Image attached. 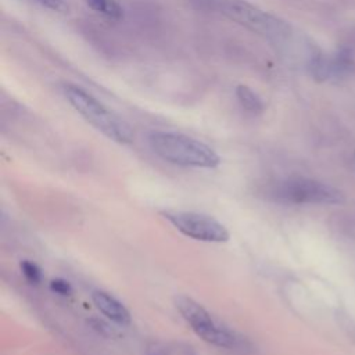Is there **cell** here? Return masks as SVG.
Here are the masks:
<instances>
[{
    "mask_svg": "<svg viewBox=\"0 0 355 355\" xmlns=\"http://www.w3.org/2000/svg\"><path fill=\"white\" fill-rule=\"evenodd\" d=\"M50 288L60 294V295H71L72 294V286L69 282L64 280V279H54L50 283Z\"/></svg>",
    "mask_w": 355,
    "mask_h": 355,
    "instance_id": "11",
    "label": "cell"
},
{
    "mask_svg": "<svg viewBox=\"0 0 355 355\" xmlns=\"http://www.w3.org/2000/svg\"><path fill=\"white\" fill-rule=\"evenodd\" d=\"M178 232L186 237L205 243H225L229 230L215 218L193 211H165L161 214Z\"/></svg>",
    "mask_w": 355,
    "mask_h": 355,
    "instance_id": "6",
    "label": "cell"
},
{
    "mask_svg": "<svg viewBox=\"0 0 355 355\" xmlns=\"http://www.w3.org/2000/svg\"><path fill=\"white\" fill-rule=\"evenodd\" d=\"M236 97H237L240 105L243 107V110H245L247 112H250L252 115L261 114L265 108L262 98L254 90H251L248 86L239 85L236 87Z\"/></svg>",
    "mask_w": 355,
    "mask_h": 355,
    "instance_id": "8",
    "label": "cell"
},
{
    "mask_svg": "<svg viewBox=\"0 0 355 355\" xmlns=\"http://www.w3.org/2000/svg\"><path fill=\"white\" fill-rule=\"evenodd\" d=\"M37 3H40L43 7L53 10V11H65L68 8L67 1L65 0H36Z\"/></svg>",
    "mask_w": 355,
    "mask_h": 355,
    "instance_id": "12",
    "label": "cell"
},
{
    "mask_svg": "<svg viewBox=\"0 0 355 355\" xmlns=\"http://www.w3.org/2000/svg\"><path fill=\"white\" fill-rule=\"evenodd\" d=\"M86 3L93 11L107 18L119 19L123 15V10L116 0H86Z\"/></svg>",
    "mask_w": 355,
    "mask_h": 355,
    "instance_id": "9",
    "label": "cell"
},
{
    "mask_svg": "<svg viewBox=\"0 0 355 355\" xmlns=\"http://www.w3.org/2000/svg\"><path fill=\"white\" fill-rule=\"evenodd\" d=\"M62 93L72 108L100 133L119 144L132 143L133 130L129 123L105 107L93 94L72 83H64Z\"/></svg>",
    "mask_w": 355,
    "mask_h": 355,
    "instance_id": "4",
    "label": "cell"
},
{
    "mask_svg": "<svg viewBox=\"0 0 355 355\" xmlns=\"http://www.w3.org/2000/svg\"><path fill=\"white\" fill-rule=\"evenodd\" d=\"M175 306L190 329L205 343L240 354H247L251 349V344L243 336L215 319L196 300L187 295H178Z\"/></svg>",
    "mask_w": 355,
    "mask_h": 355,
    "instance_id": "3",
    "label": "cell"
},
{
    "mask_svg": "<svg viewBox=\"0 0 355 355\" xmlns=\"http://www.w3.org/2000/svg\"><path fill=\"white\" fill-rule=\"evenodd\" d=\"M272 196L283 202L288 204H340L344 197L336 187L323 183L320 180L295 176L279 182L273 190Z\"/></svg>",
    "mask_w": 355,
    "mask_h": 355,
    "instance_id": "5",
    "label": "cell"
},
{
    "mask_svg": "<svg viewBox=\"0 0 355 355\" xmlns=\"http://www.w3.org/2000/svg\"><path fill=\"white\" fill-rule=\"evenodd\" d=\"M148 144L159 158L175 165L212 169L220 164L212 147L184 133L154 130L148 135Z\"/></svg>",
    "mask_w": 355,
    "mask_h": 355,
    "instance_id": "2",
    "label": "cell"
},
{
    "mask_svg": "<svg viewBox=\"0 0 355 355\" xmlns=\"http://www.w3.org/2000/svg\"><path fill=\"white\" fill-rule=\"evenodd\" d=\"M21 272L25 276V279L28 282H31L32 284H37L42 280V270L39 269V266L31 261H22L21 265Z\"/></svg>",
    "mask_w": 355,
    "mask_h": 355,
    "instance_id": "10",
    "label": "cell"
},
{
    "mask_svg": "<svg viewBox=\"0 0 355 355\" xmlns=\"http://www.w3.org/2000/svg\"><path fill=\"white\" fill-rule=\"evenodd\" d=\"M92 300H93L96 308L111 322H114L119 326L130 324V322H132L130 312L119 300H116L110 293L103 291V290H94L92 293Z\"/></svg>",
    "mask_w": 355,
    "mask_h": 355,
    "instance_id": "7",
    "label": "cell"
},
{
    "mask_svg": "<svg viewBox=\"0 0 355 355\" xmlns=\"http://www.w3.org/2000/svg\"><path fill=\"white\" fill-rule=\"evenodd\" d=\"M196 3L202 8L223 14L270 42L282 44L293 37V28L288 22L245 0H197Z\"/></svg>",
    "mask_w": 355,
    "mask_h": 355,
    "instance_id": "1",
    "label": "cell"
}]
</instances>
